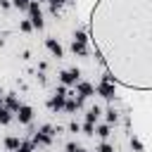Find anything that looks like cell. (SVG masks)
Listing matches in <instances>:
<instances>
[{
	"instance_id": "cell-1",
	"label": "cell",
	"mask_w": 152,
	"mask_h": 152,
	"mask_svg": "<svg viewBox=\"0 0 152 152\" xmlns=\"http://www.w3.org/2000/svg\"><path fill=\"white\" fill-rule=\"evenodd\" d=\"M88 36L116 86L152 90V0H97Z\"/></svg>"
},
{
	"instance_id": "cell-2",
	"label": "cell",
	"mask_w": 152,
	"mask_h": 152,
	"mask_svg": "<svg viewBox=\"0 0 152 152\" xmlns=\"http://www.w3.org/2000/svg\"><path fill=\"white\" fill-rule=\"evenodd\" d=\"M66 97H69V90H66V86H59V88L55 90V95L48 100V107H50L52 112H62V109H64V102H66Z\"/></svg>"
},
{
	"instance_id": "cell-3",
	"label": "cell",
	"mask_w": 152,
	"mask_h": 152,
	"mask_svg": "<svg viewBox=\"0 0 152 152\" xmlns=\"http://www.w3.org/2000/svg\"><path fill=\"white\" fill-rule=\"evenodd\" d=\"M26 14H28V21H31V26H33L36 31H43L45 21H43V12H40V5L31 0V5H28V12H26Z\"/></svg>"
},
{
	"instance_id": "cell-4",
	"label": "cell",
	"mask_w": 152,
	"mask_h": 152,
	"mask_svg": "<svg viewBox=\"0 0 152 152\" xmlns=\"http://www.w3.org/2000/svg\"><path fill=\"white\" fill-rule=\"evenodd\" d=\"M78 81H81V69L71 66V69L59 71V83H62V86H76Z\"/></svg>"
},
{
	"instance_id": "cell-5",
	"label": "cell",
	"mask_w": 152,
	"mask_h": 152,
	"mask_svg": "<svg viewBox=\"0 0 152 152\" xmlns=\"http://www.w3.org/2000/svg\"><path fill=\"white\" fill-rule=\"evenodd\" d=\"M95 93H97L100 97H104V100H114V97H116V86H114V83H102V81H100V83L95 86Z\"/></svg>"
},
{
	"instance_id": "cell-6",
	"label": "cell",
	"mask_w": 152,
	"mask_h": 152,
	"mask_svg": "<svg viewBox=\"0 0 152 152\" xmlns=\"http://www.w3.org/2000/svg\"><path fill=\"white\" fill-rule=\"evenodd\" d=\"M74 93H76V95H81V97H93V95H95V86H93V83H88V81H78Z\"/></svg>"
},
{
	"instance_id": "cell-7",
	"label": "cell",
	"mask_w": 152,
	"mask_h": 152,
	"mask_svg": "<svg viewBox=\"0 0 152 152\" xmlns=\"http://www.w3.org/2000/svg\"><path fill=\"white\" fill-rule=\"evenodd\" d=\"M2 102H5V109H10L12 114H17V112H19V107H21V102H19V97H17V93H7Z\"/></svg>"
},
{
	"instance_id": "cell-8",
	"label": "cell",
	"mask_w": 152,
	"mask_h": 152,
	"mask_svg": "<svg viewBox=\"0 0 152 152\" xmlns=\"http://www.w3.org/2000/svg\"><path fill=\"white\" fill-rule=\"evenodd\" d=\"M45 48H48L57 59H62V57H64V48L59 45V40H55V38H45Z\"/></svg>"
},
{
	"instance_id": "cell-9",
	"label": "cell",
	"mask_w": 152,
	"mask_h": 152,
	"mask_svg": "<svg viewBox=\"0 0 152 152\" xmlns=\"http://www.w3.org/2000/svg\"><path fill=\"white\" fill-rule=\"evenodd\" d=\"M17 119H19V124H31V119H33V109H31L28 104H21L19 112H17Z\"/></svg>"
},
{
	"instance_id": "cell-10",
	"label": "cell",
	"mask_w": 152,
	"mask_h": 152,
	"mask_svg": "<svg viewBox=\"0 0 152 152\" xmlns=\"http://www.w3.org/2000/svg\"><path fill=\"white\" fill-rule=\"evenodd\" d=\"M100 114H102V112H100V107L95 104V107H90V109L86 112V121H88V124H97V119H100Z\"/></svg>"
},
{
	"instance_id": "cell-11",
	"label": "cell",
	"mask_w": 152,
	"mask_h": 152,
	"mask_svg": "<svg viewBox=\"0 0 152 152\" xmlns=\"http://www.w3.org/2000/svg\"><path fill=\"white\" fill-rule=\"evenodd\" d=\"M88 40H90V36H88V31H83V28H78V31H74V43H81V45H88Z\"/></svg>"
},
{
	"instance_id": "cell-12",
	"label": "cell",
	"mask_w": 152,
	"mask_h": 152,
	"mask_svg": "<svg viewBox=\"0 0 152 152\" xmlns=\"http://www.w3.org/2000/svg\"><path fill=\"white\" fill-rule=\"evenodd\" d=\"M19 142H21V140H19L17 135H7V138H5V147H7L10 152H17V150H19Z\"/></svg>"
},
{
	"instance_id": "cell-13",
	"label": "cell",
	"mask_w": 152,
	"mask_h": 152,
	"mask_svg": "<svg viewBox=\"0 0 152 152\" xmlns=\"http://www.w3.org/2000/svg\"><path fill=\"white\" fill-rule=\"evenodd\" d=\"M71 52L76 57H88V45H81V43H71Z\"/></svg>"
},
{
	"instance_id": "cell-14",
	"label": "cell",
	"mask_w": 152,
	"mask_h": 152,
	"mask_svg": "<svg viewBox=\"0 0 152 152\" xmlns=\"http://www.w3.org/2000/svg\"><path fill=\"white\" fill-rule=\"evenodd\" d=\"M95 133H97L102 140H107V138L112 135V126H109V124H100V126L95 128Z\"/></svg>"
},
{
	"instance_id": "cell-15",
	"label": "cell",
	"mask_w": 152,
	"mask_h": 152,
	"mask_svg": "<svg viewBox=\"0 0 152 152\" xmlns=\"http://www.w3.org/2000/svg\"><path fill=\"white\" fill-rule=\"evenodd\" d=\"M69 95H71V93H69ZM76 109H81V107L76 104V100H74V95H71V97H66V102H64V112H66V114H74Z\"/></svg>"
},
{
	"instance_id": "cell-16",
	"label": "cell",
	"mask_w": 152,
	"mask_h": 152,
	"mask_svg": "<svg viewBox=\"0 0 152 152\" xmlns=\"http://www.w3.org/2000/svg\"><path fill=\"white\" fill-rule=\"evenodd\" d=\"M104 116H107V124H109V126L119 121V112H116L114 107H107V112H104Z\"/></svg>"
},
{
	"instance_id": "cell-17",
	"label": "cell",
	"mask_w": 152,
	"mask_h": 152,
	"mask_svg": "<svg viewBox=\"0 0 152 152\" xmlns=\"http://www.w3.org/2000/svg\"><path fill=\"white\" fill-rule=\"evenodd\" d=\"M0 124H2V126L12 124V112H10V109H5V107H0Z\"/></svg>"
},
{
	"instance_id": "cell-18",
	"label": "cell",
	"mask_w": 152,
	"mask_h": 152,
	"mask_svg": "<svg viewBox=\"0 0 152 152\" xmlns=\"http://www.w3.org/2000/svg\"><path fill=\"white\" fill-rule=\"evenodd\" d=\"M17 152H36V145L31 142V140H21L19 142V150Z\"/></svg>"
},
{
	"instance_id": "cell-19",
	"label": "cell",
	"mask_w": 152,
	"mask_h": 152,
	"mask_svg": "<svg viewBox=\"0 0 152 152\" xmlns=\"http://www.w3.org/2000/svg\"><path fill=\"white\" fill-rule=\"evenodd\" d=\"M131 150H133V152H145V150H142V142H140L138 135H131Z\"/></svg>"
},
{
	"instance_id": "cell-20",
	"label": "cell",
	"mask_w": 152,
	"mask_h": 152,
	"mask_svg": "<svg viewBox=\"0 0 152 152\" xmlns=\"http://www.w3.org/2000/svg\"><path fill=\"white\" fill-rule=\"evenodd\" d=\"M28 5H31V0H12V7H17L21 12H28Z\"/></svg>"
},
{
	"instance_id": "cell-21",
	"label": "cell",
	"mask_w": 152,
	"mask_h": 152,
	"mask_svg": "<svg viewBox=\"0 0 152 152\" xmlns=\"http://www.w3.org/2000/svg\"><path fill=\"white\" fill-rule=\"evenodd\" d=\"M19 28H21L24 33H31V31H33V26H31L28 19H21V21H19Z\"/></svg>"
},
{
	"instance_id": "cell-22",
	"label": "cell",
	"mask_w": 152,
	"mask_h": 152,
	"mask_svg": "<svg viewBox=\"0 0 152 152\" xmlns=\"http://www.w3.org/2000/svg\"><path fill=\"white\" fill-rule=\"evenodd\" d=\"M93 57H95V62H97L100 66H104V55H102L97 48H93Z\"/></svg>"
},
{
	"instance_id": "cell-23",
	"label": "cell",
	"mask_w": 152,
	"mask_h": 152,
	"mask_svg": "<svg viewBox=\"0 0 152 152\" xmlns=\"http://www.w3.org/2000/svg\"><path fill=\"white\" fill-rule=\"evenodd\" d=\"M81 131H83L86 135H93V133H95V124H88V121H86V124L81 126Z\"/></svg>"
},
{
	"instance_id": "cell-24",
	"label": "cell",
	"mask_w": 152,
	"mask_h": 152,
	"mask_svg": "<svg viewBox=\"0 0 152 152\" xmlns=\"http://www.w3.org/2000/svg\"><path fill=\"white\" fill-rule=\"evenodd\" d=\"M97 152H114V145H109L107 140H102L100 147H97Z\"/></svg>"
},
{
	"instance_id": "cell-25",
	"label": "cell",
	"mask_w": 152,
	"mask_h": 152,
	"mask_svg": "<svg viewBox=\"0 0 152 152\" xmlns=\"http://www.w3.org/2000/svg\"><path fill=\"white\" fill-rule=\"evenodd\" d=\"M69 131H71V133H78V131H81V124H78V121H71V124H69Z\"/></svg>"
},
{
	"instance_id": "cell-26",
	"label": "cell",
	"mask_w": 152,
	"mask_h": 152,
	"mask_svg": "<svg viewBox=\"0 0 152 152\" xmlns=\"http://www.w3.org/2000/svg\"><path fill=\"white\" fill-rule=\"evenodd\" d=\"M64 150H66V152H76V150H78V145H76V142H66V147H64Z\"/></svg>"
},
{
	"instance_id": "cell-27",
	"label": "cell",
	"mask_w": 152,
	"mask_h": 152,
	"mask_svg": "<svg viewBox=\"0 0 152 152\" xmlns=\"http://www.w3.org/2000/svg\"><path fill=\"white\" fill-rule=\"evenodd\" d=\"M0 7H2V10H10V7H12V0H0Z\"/></svg>"
},
{
	"instance_id": "cell-28",
	"label": "cell",
	"mask_w": 152,
	"mask_h": 152,
	"mask_svg": "<svg viewBox=\"0 0 152 152\" xmlns=\"http://www.w3.org/2000/svg\"><path fill=\"white\" fill-rule=\"evenodd\" d=\"M33 2H38V5H40V2H48V0H33Z\"/></svg>"
},
{
	"instance_id": "cell-29",
	"label": "cell",
	"mask_w": 152,
	"mask_h": 152,
	"mask_svg": "<svg viewBox=\"0 0 152 152\" xmlns=\"http://www.w3.org/2000/svg\"><path fill=\"white\" fill-rule=\"evenodd\" d=\"M76 152H86V150H83V147H78V150H76Z\"/></svg>"
},
{
	"instance_id": "cell-30",
	"label": "cell",
	"mask_w": 152,
	"mask_h": 152,
	"mask_svg": "<svg viewBox=\"0 0 152 152\" xmlns=\"http://www.w3.org/2000/svg\"><path fill=\"white\" fill-rule=\"evenodd\" d=\"M0 95H2V88H0Z\"/></svg>"
}]
</instances>
